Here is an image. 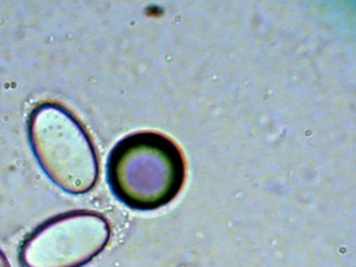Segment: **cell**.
I'll use <instances>...</instances> for the list:
<instances>
[{"instance_id":"1","label":"cell","mask_w":356,"mask_h":267,"mask_svg":"<svg viewBox=\"0 0 356 267\" xmlns=\"http://www.w3.org/2000/svg\"><path fill=\"white\" fill-rule=\"evenodd\" d=\"M109 186L118 200L136 211H154L183 189L186 161L167 135L140 131L121 139L108 161Z\"/></svg>"},{"instance_id":"2","label":"cell","mask_w":356,"mask_h":267,"mask_svg":"<svg viewBox=\"0 0 356 267\" xmlns=\"http://www.w3.org/2000/svg\"><path fill=\"white\" fill-rule=\"evenodd\" d=\"M28 136L44 174L63 192L84 195L99 177L94 142L70 111L58 102L38 105L28 119Z\"/></svg>"},{"instance_id":"4","label":"cell","mask_w":356,"mask_h":267,"mask_svg":"<svg viewBox=\"0 0 356 267\" xmlns=\"http://www.w3.org/2000/svg\"><path fill=\"white\" fill-rule=\"evenodd\" d=\"M0 267H11L10 266V264H8V261H7V258H6V255L3 254V251L0 250Z\"/></svg>"},{"instance_id":"3","label":"cell","mask_w":356,"mask_h":267,"mask_svg":"<svg viewBox=\"0 0 356 267\" xmlns=\"http://www.w3.org/2000/svg\"><path fill=\"white\" fill-rule=\"evenodd\" d=\"M109 220L94 211L60 213L35 229L21 245L24 267H83L109 244Z\"/></svg>"}]
</instances>
